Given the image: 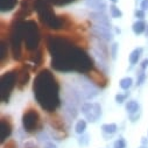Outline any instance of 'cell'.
I'll return each mask as SVG.
<instances>
[{
    "label": "cell",
    "mask_w": 148,
    "mask_h": 148,
    "mask_svg": "<svg viewBox=\"0 0 148 148\" xmlns=\"http://www.w3.org/2000/svg\"><path fill=\"white\" fill-rule=\"evenodd\" d=\"M50 65L58 72L89 73L95 68L92 57L70 39L61 35H48L46 39Z\"/></svg>",
    "instance_id": "obj_1"
},
{
    "label": "cell",
    "mask_w": 148,
    "mask_h": 148,
    "mask_svg": "<svg viewBox=\"0 0 148 148\" xmlns=\"http://www.w3.org/2000/svg\"><path fill=\"white\" fill-rule=\"evenodd\" d=\"M60 83L49 69H42L33 82L34 98L40 107L48 113H55L61 106Z\"/></svg>",
    "instance_id": "obj_2"
},
{
    "label": "cell",
    "mask_w": 148,
    "mask_h": 148,
    "mask_svg": "<svg viewBox=\"0 0 148 148\" xmlns=\"http://www.w3.org/2000/svg\"><path fill=\"white\" fill-rule=\"evenodd\" d=\"M34 11L38 13L39 20L46 28L49 29H62L70 26V20L64 15H57L53 10L50 0H35Z\"/></svg>",
    "instance_id": "obj_3"
},
{
    "label": "cell",
    "mask_w": 148,
    "mask_h": 148,
    "mask_svg": "<svg viewBox=\"0 0 148 148\" xmlns=\"http://www.w3.org/2000/svg\"><path fill=\"white\" fill-rule=\"evenodd\" d=\"M21 30L23 38V47L30 54L38 50L41 46V32L34 20H23L21 21Z\"/></svg>",
    "instance_id": "obj_4"
},
{
    "label": "cell",
    "mask_w": 148,
    "mask_h": 148,
    "mask_svg": "<svg viewBox=\"0 0 148 148\" xmlns=\"http://www.w3.org/2000/svg\"><path fill=\"white\" fill-rule=\"evenodd\" d=\"M21 21L23 20H15L13 19L10 28V46L13 58L15 61H22V47H23V38L21 30Z\"/></svg>",
    "instance_id": "obj_5"
},
{
    "label": "cell",
    "mask_w": 148,
    "mask_h": 148,
    "mask_svg": "<svg viewBox=\"0 0 148 148\" xmlns=\"http://www.w3.org/2000/svg\"><path fill=\"white\" fill-rule=\"evenodd\" d=\"M18 75L19 69H12L1 75V83H0V92H1V101L8 103L10 97L15 86H18Z\"/></svg>",
    "instance_id": "obj_6"
},
{
    "label": "cell",
    "mask_w": 148,
    "mask_h": 148,
    "mask_svg": "<svg viewBox=\"0 0 148 148\" xmlns=\"http://www.w3.org/2000/svg\"><path fill=\"white\" fill-rule=\"evenodd\" d=\"M22 126L23 130L29 133L34 134L42 130V120L40 113L35 108H28L22 114Z\"/></svg>",
    "instance_id": "obj_7"
},
{
    "label": "cell",
    "mask_w": 148,
    "mask_h": 148,
    "mask_svg": "<svg viewBox=\"0 0 148 148\" xmlns=\"http://www.w3.org/2000/svg\"><path fill=\"white\" fill-rule=\"evenodd\" d=\"M81 111L90 123L97 121L101 116V106L99 103H84L81 107Z\"/></svg>",
    "instance_id": "obj_8"
},
{
    "label": "cell",
    "mask_w": 148,
    "mask_h": 148,
    "mask_svg": "<svg viewBox=\"0 0 148 148\" xmlns=\"http://www.w3.org/2000/svg\"><path fill=\"white\" fill-rule=\"evenodd\" d=\"M34 1L35 0H21L20 8L14 14L13 19H15V20H26V18H28L34 11Z\"/></svg>",
    "instance_id": "obj_9"
},
{
    "label": "cell",
    "mask_w": 148,
    "mask_h": 148,
    "mask_svg": "<svg viewBox=\"0 0 148 148\" xmlns=\"http://www.w3.org/2000/svg\"><path fill=\"white\" fill-rule=\"evenodd\" d=\"M92 30H93V34H95L96 36L100 38V39L104 40L105 42H110V41L113 40V34L111 33V27H108V26L93 23Z\"/></svg>",
    "instance_id": "obj_10"
},
{
    "label": "cell",
    "mask_w": 148,
    "mask_h": 148,
    "mask_svg": "<svg viewBox=\"0 0 148 148\" xmlns=\"http://www.w3.org/2000/svg\"><path fill=\"white\" fill-rule=\"evenodd\" d=\"M0 142L4 143L8 138L10 135L12 134V130H13V125H12V121H11V118L10 117H1V120H0Z\"/></svg>",
    "instance_id": "obj_11"
},
{
    "label": "cell",
    "mask_w": 148,
    "mask_h": 148,
    "mask_svg": "<svg viewBox=\"0 0 148 148\" xmlns=\"http://www.w3.org/2000/svg\"><path fill=\"white\" fill-rule=\"evenodd\" d=\"M88 75V77L90 78V81L95 84V85H97V86H99V88H105L106 85H107V77L104 75V73L101 72V71H99L98 69H92L89 73H86Z\"/></svg>",
    "instance_id": "obj_12"
},
{
    "label": "cell",
    "mask_w": 148,
    "mask_h": 148,
    "mask_svg": "<svg viewBox=\"0 0 148 148\" xmlns=\"http://www.w3.org/2000/svg\"><path fill=\"white\" fill-rule=\"evenodd\" d=\"M30 79V72H29V65L28 64H23L20 69H19V75H18V89L19 90H23L28 82Z\"/></svg>",
    "instance_id": "obj_13"
},
{
    "label": "cell",
    "mask_w": 148,
    "mask_h": 148,
    "mask_svg": "<svg viewBox=\"0 0 148 148\" xmlns=\"http://www.w3.org/2000/svg\"><path fill=\"white\" fill-rule=\"evenodd\" d=\"M85 6L95 12H105L106 3L105 0H85Z\"/></svg>",
    "instance_id": "obj_14"
},
{
    "label": "cell",
    "mask_w": 148,
    "mask_h": 148,
    "mask_svg": "<svg viewBox=\"0 0 148 148\" xmlns=\"http://www.w3.org/2000/svg\"><path fill=\"white\" fill-rule=\"evenodd\" d=\"M89 16L93 21V23H98V25H104V26L111 27V22H110L108 18L103 12H92V13L89 14Z\"/></svg>",
    "instance_id": "obj_15"
},
{
    "label": "cell",
    "mask_w": 148,
    "mask_h": 148,
    "mask_svg": "<svg viewBox=\"0 0 148 148\" xmlns=\"http://www.w3.org/2000/svg\"><path fill=\"white\" fill-rule=\"evenodd\" d=\"M49 124L50 126L58 132H64L65 131V126H64V121L62 120V118L57 114H53L51 117H49Z\"/></svg>",
    "instance_id": "obj_16"
},
{
    "label": "cell",
    "mask_w": 148,
    "mask_h": 148,
    "mask_svg": "<svg viewBox=\"0 0 148 148\" xmlns=\"http://www.w3.org/2000/svg\"><path fill=\"white\" fill-rule=\"evenodd\" d=\"M29 55H30V56L28 57V60L32 61L35 65H41V64L43 63V61H45L43 49H42V47H40L38 50H35L34 53H32V54H29Z\"/></svg>",
    "instance_id": "obj_17"
},
{
    "label": "cell",
    "mask_w": 148,
    "mask_h": 148,
    "mask_svg": "<svg viewBox=\"0 0 148 148\" xmlns=\"http://www.w3.org/2000/svg\"><path fill=\"white\" fill-rule=\"evenodd\" d=\"M7 61H8V45L5 41V39H1V41H0V64H1V66H4Z\"/></svg>",
    "instance_id": "obj_18"
},
{
    "label": "cell",
    "mask_w": 148,
    "mask_h": 148,
    "mask_svg": "<svg viewBox=\"0 0 148 148\" xmlns=\"http://www.w3.org/2000/svg\"><path fill=\"white\" fill-rule=\"evenodd\" d=\"M16 5H18V0H0V8H1L3 13L14 10Z\"/></svg>",
    "instance_id": "obj_19"
},
{
    "label": "cell",
    "mask_w": 148,
    "mask_h": 148,
    "mask_svg": "<svg viewBox=\"0 0 148 148\" xmlns=\"http://www.w3.org/2000/svg\"><path fill=\"white\" fill-rule=\"evenodd\" d=\"M146 27H147V25H146V22H145L143 20H138V21H135V22L133 23L132 29H133L134 34L140 35V34H142V33L146 30Z\"/></svg>",
    "instance_id": "obj_20"
},
{
    "label": "cell",
    "mask_w": 148,
    "mask_h": 148,
    "mask_svg": "<svg viewBox=\"0 0 148 148\" xmlns=\"http://www.w3.org/2000/svg\"><path fill=\"white\" fill-rule=\"evenodd\" d=\"M142 51H143L142 48H135V49L131 53V55H130V63H131L132 65H134V64L138 63L140 56L142 55Z\"/></svg>",
    "instance_id": "obj_21"
},
{
    "label": "cell",
    "mask_w": 148,
    "mask_h": 148,
    "mask_svg": "<svg viewBox=\"0 0 148 148\" xmlns=\"http://www.w3.org/2000/svg\"><path fill=\"white\" fill-rule=\"evenodd\" d=\"M126 110H127V112L130 113V116H133V114L138 113L139 104L135 100H130V101L126 103Z\"/></svg>",
    "instance_id": "obj_22"
},
{
    "label": "cell",
    "mask_w": 148,
    "mask_h": 148,
    "mask_svg": "<svg viewBox=\"0 0 148 148\" xmlns=\"http://www.w3.org/2000/svg\"><path fill=\"white\" fill-rule=\"evenodd\" d=\"M101 130H103L104 133L114 134V133L117 132V130H118V126H117V124H114V123H112V124H104V125L101 126Z\"/></svg>",
    "instance_id": "obj_23"
},
{
    "label": "cell",
    "mask_w": 148,
    "mask_h": 148,
    "mask_svg": "<svg viewBox=\"0 0 148 148\" xmlns=\"http://www.w3.org/2000/svg\"><path fill=\"white\" fill-rule=\"evenodd\" d=\"M110 15L113 19H119L123 16V12L116 6V4H112L110 6Z\"/></svg>",
    "instance_id": "obj_24"
},
{
    "label": "cell",
    "mask_w": 148,
    "mask_h": 148,
    "mask_svg": "<svg viewBox=\"0 0 148 148\" xmlns=\"http://www.w3.org/2000/svg\"><path fill=\"white\" fill-rule=\"evenodd\" d=\"M85 130H86V121L84 119L78 120L77 124H76V126H75V132L77 134H81L82 135V134H84Z\"/></svg>",
    "instance_id": "obj_25"
},
{
    "label": "cell",
    "mask_w": 148,
    "mask_h": 148,
    "mask_svg": "<svg viewBox=\"0 0 148 148\" xmlns=\"http://www.w3.org/2000/svg\"><path fill=\"white\" fill-rule=\"evenodd\" d=\"M119 85H120V88H121L123 90H128V89L133 85V79H132L131 77H125V78L120 79Z\"/></svg>",
    "instance_id": "obj_26"
},
{
    "label": "cell",
    "mask_w": 148,
    "mask_h": 148,
    "mask_svg": "<svg viewBox=\"0 0 148 148\" xmlns=\"http://www.w3.org/2000/svg\"><path fill=\"white\" fill-rule=\"evenodd\" d=\"M75 0H50V3L55 6H65V5H69L71 3H73Z\"/></svg>",
    "instance_id": "obj_27"
},
{
    "label": "cell",
    "mask_w": 148,
    "mask_h": 148,
    "mask_svg": "<svg viewBox=\"0 0 148 148\" xmlns=\"http://www.w3.org/2000/svg\"><path fill=\"white\" fill-rule=\"evenodd\" d=\"M145 79H146V73L142 71V72H140V73H138V79H136V85L138 86H140V85H142L143 84V82H145Z\"/></svg>",
    "instance_id": "obj_28"
},
{
    "label": "cell",
    "mask_w": 148,
    "mask_h": 148,
    "mask_svg": "<svg viewBox=\"0 0 148 148\" xmlns=\"http://www.w3.org/2000/svg\"><path fill=\"white\" fill-rule=\"evenodd\" d=\"M127 96H128V93H125V95L118 93V95H116V101H117L118 104H123V103H124V101L126 100Z\"/></svg>",
    "instance_id": "obj_29"
},
{
    "label": "cell",
    "mask_w": 148,
    "mask_h": 148,
    "mask_svg": "<svg viewBox=\"0 0 148 148\" xmlns=\"http://www.w3.org/2000/svg\"><path fill=\"white\" fill-rule=\"evenodd\" d=\"M114 148H126V141L120 138L114 142Z\"/></svg>",
    "instance_id": "obj_30"
},
{
    "label": "cell",
    "mask_w": 148,
    "mask_h": 148,
    "mask_svg": "<svg viewBox=\"0 0 148 148\" xmlns=\"http://www.w3.org/2000/svg\"><path fill=\"white\" fill-rule=\"evenodd\" d=\"M117 50H118V43H113L111 46V55H112V58L114 60L117 57Z\"/></svg>",
    "instance_id": "obj_31"
},
{
    "label": "cell",
    "mask_w": 148,
    "mask_h": 148,
    "mask_svg": "<svg viewBox=\"0 0 148 148\" xmlns=\"http://www.w3.org/2000/svg\"><path fill=\"white\" fill-rule=\"evenodd\" d=\"M4 148H18V145L14 140H8L7 143L4 146Z\"/></svg>",
    "instance_id": "obj_32"
},
{
    "label": "cell",
    "mask_w": 148,
    "mask_h": 148,
    "mask_svg": "<svg viewBox=\"0 0 148 148\" xmlns=\"http://www.w3.org/2000/svg\"><path fill=\"white\" fill-rule=\"evenodd\" d=\"M135 16H136L138 19L142 20V19L145 18V11H142V10H136V11H135Z\"/></svg>",
    "instance_id": "obj_33"
},
{
    "label": "cell",
    "mask_w": 148,
    "mask_h": 148,
    "mask_svg": "<svg viewBox=\"0 0 148 148\" xmlns=\"http://www.w3.org/2000/svg\"><path fill=\"white\" fill-rule=\"evenodd\" d=\"M140 10H142V11L148 10V0H142L141 4H140Z\"/></svg>",
    "instance_id": "obj_34"
},
{
    "label": "cell",
    "mask_w": 148,
    "mask_h": 148,
    "mask_svg": "<svg viewBox=\"0 0 148 148\" xmlns=\"http://www.w3.org/2000/svg\"><path fill=\"white\" fill-rule=\"evenodd\" d=\"M25 148H38V146H36L34 142H32V141H28V142L25 143Z\"/></svg>",
    "instance_id": "obj_35"
},
{
    "label": "cell",
    "mask_w": 148,
    "mask_h": 148,
    "mask_svg": "<svg viewBox=\"0 0 148 148\" xmlns=\"http://www.w3.org/2000/svg\"><path fill=\"white\" fill-rule=\"evenodd\" d=\"M148 68V58H145L142 62H141V69L142 70H146Z\"/></svg>",
    "instance_id": "obj_36"
},
{
    "label": "cell",
    "mask_w": 148,
    "mask_h": 148,
    "mask_svg": "<svg viewBox=\"0 0 148 148\" xmlns=\"http://www.w3.org/2000/svg\"><path fill=\"white\" fill-rule=\"evenodd\" d=\"M45 148H56V146L54 143H51V142H48V143L45 145Z\"/></svg>",
    "instance_id": "obj_37"
},
{
    "label": "cell",
    "mask_w": 148,
    "mask_h": 148,
    "mask_svg": "<svg viewBox=\"0 0 148 148\" xmlns=\"http://www.w3.org/2000/svg\"><path fill=\"white\" fill-rule=\"evenodd\" d=\"M110 1L112 3V4H117V3H118V0H110Z\"/></svg>",
    "instance_id": "obj_38"
},
{
    "label": "cell",
    "mask_w": 148,
    "mask_h": 148,
    "mask_svg": "<svg viewBox=\"0 0 148 148\" xmlns=\"http://www.w3.org/2000/svg\"><path fill=\"white\" fill-rule=\"evenodd\" d=\"M146 35H148V26H147V30H146Z\"/></svg>",
    "instance_id": "obj_39"
},
{
    "label": "cell",
    "mask_w": 148,
    "mask_h": 148,
    "mask_svg": "<svg viewBox=\"0 0 148 148\" xmlns=\"http://www.w3.org/2000/svg\"><path fill=\"white\" fill-rule=\"evenodd\" d=\"M142 148H145V147H142Z\"/></svg>",
    "instance_id": "obj_40"
}]
</instances>
